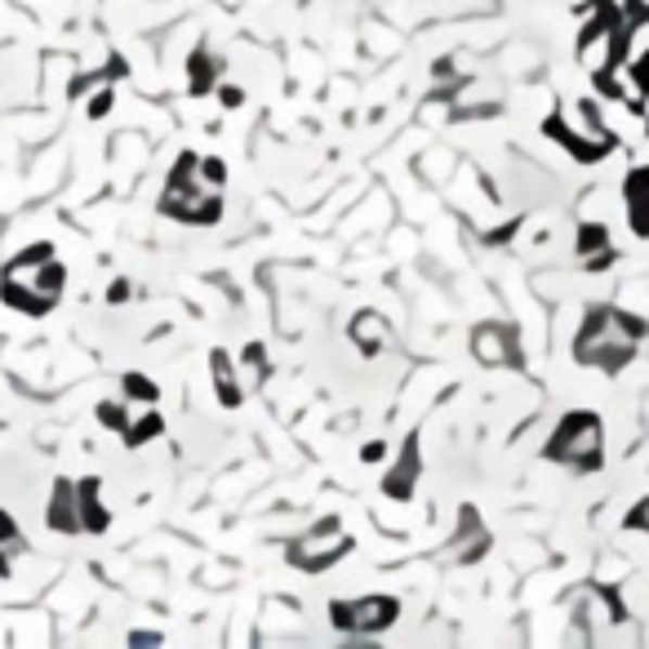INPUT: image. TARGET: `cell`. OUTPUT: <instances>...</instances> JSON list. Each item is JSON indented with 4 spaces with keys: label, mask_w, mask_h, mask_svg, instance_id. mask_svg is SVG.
Returning a JSON list of instances; mask_svg holds the SVG:
<instances>
[{
    "label": "cell",
    "mask_w": 649,
    "mask_h": 649,
    "mask_svg": "<svg viewBox=\"0 0 649 649\" xmlns=\"http://www.w3.org/2000/svg\"><path fill=\"white\" fill-rule=\"evenodd\" d=\"M54 254H59L54 241H40V245H27L18 258H10L5 271H0V303L23 316L54 311V303L67 285V271Z\"/></svg>",
    "instance_id": "obj_1"
},
{
    "label": "cell",
    "mask_w": 649,
    "mask_h": 649,
    "mask_svg": "<svg viewBox=\"0 0 649 649\" xmlns=\"http://www.w3.org/2000/svg\"><path fill=\"white\" fill-rule=\"evenodd\" d=\"M649 334V324L640 316H627L619 307H591L583 330L574 339V356L591 369H606V374H619V369L636 356L640 339Z\"/></svg>",
    "instance_id": "obj_2"
},
{
    "label": "cell",
    "mask_w": 649,
    "mask_h": 649,
    "mask_svg": "<svg viewBox=\"0 0 649 649\" xmlns=\"http://www.w3.org/2000/svg\"><path fill=\"white\" fill-rule=\"evenodd\" d=\"M543 458L565 462V468H574V472H596L600 458H606V428H600L596 413L574 409L556 423L551 441L543 445Z\"/></svg>",
    "instance_id": "obj_3"
},
{
    "label": "cell",
    "mask_w": 649,
    "mask_h": 649,
    "mask_svg": "<svg viewBox=\"0 0 649 649\" xmlns=\"http://www.w3.org/2000/svg\"><path fill=\"white\" fill-rule=\"evenodd\" d=\"M400 619V600L396 596H365V600H334L330 606V623L339 632H383Z\"/></svg>",
    "instance_id": "obj_4"
},
{
    "label": "cell",
    "mask_w": 649,
    "mask_h": 649,
    "mask_svg": "<svg viewBox=\"0 0 649 649\" xmlns=\"http://www.w3.org/2000/svg\"><path fill=\"white\" fill-rule=\"evenodd\" d=\"M347 551H352V538L339 534V517H324L311 534H303L298 543H290V561L298 570H307V574H320L324 565H334L339 556H347Z\"/></svg>",
    "instance_id": "obj_5"
},
{
    "label": "cell",
    "mask_w": 649,
    "mask_h": 649,
    "mask_svg": "<svg viewBox=\"0 0 649 649\" xmlns=\"http://www.w3.org/2000/svg\"><path fill=\"white\" fill-rule=\"evenodd\" d=\"M161 214L165 218H178V222H192V227H209L222 218V192H209V188H165L161 196Z\"/></svg>",
    "instance_id": "obj_6"
},
{
    "label": "cell",
    "mask_w": 649,
    "mask_h": 649,
    "mask_svg": "<svg viewBox=\"0 0 649 649\" xmlns=\"http://www.w3.org/2000/svg\"><path fill=\"white\" fill-rule=\"evenodd\" d=\"M543 133L547 138H556L570 156H578V161H600V156H610V148H614V133H596V138H583V133H574V129H565V120L561 116H551L547 125H543Z\"/></svg>",
    "instance_id": "obj_7"
},
{
    "label": "cell",
    "mask_w": 649,
    "mask_h": 649,
    "mask_svg": "<svg viewBox=\"0 0 649 649\" xmlns=\"http://www.w3.org/2000/svg\"><path fill=\"white\" fill-rule=\"evenodd\" d=\"M472 352H476V360L481 365H517L521 356H517V347H512V330L507 324H481L476 330V339H472Z\"/></svg>",
    "instance_id": "obj_8"
},
{
    "label": "cell",
    "mask_w": 649,
    "mask_h": 649,
    "mask_svg": "<svg viewBox=\"0 0 649 649\" xmlns=\"http://www.w3.org/2000/svg\"><path fill=\"white\" fill-rule=\"evenodd\" d=\"M623 196H627V218H632V231L645 241L649 237V169H632L627 182H623Z\"/></svg>",
    "instance_id": "obj_9"
},
{
    "label": "cell",
    "mask_w": 649,
    "mask_h": 649,
    "mask_svg": "<svg viewBox=\"0 0 649 649\" xmlns=\"http://www.w3.org/2000/svg\"><path fill=\"white\" fill-rule=\"evenodd\" d=\"M413 481H419V445H413V441H405V449H400V462H396V468L383 476V494L405 502V498L413 494Z\"/></svg>",
    "instance_id": "obj_10"
},
{
    "label": "cell",
    "mask_w": 649,
    "mask_h": 649,
    "mask_svg": "<svg viewBox=\"0 0 649 649\" xmlns=\"http://www.w3.org/2000/svg\"><path fill=\"white\" fill-rule=\"evenodd\" d=\"M76 507H80V530L103 534V530L112 525V512L99 502V481H94V476H85V481L76 485Z\"/></svg>",
    "instance_id": "obj_11"
},
{
    "label": "cell",
    "mask_w": 649,
    "mask_h": 649,
    "mask_svg": "<svg viewBox=\"0 0 649 649\" xmlns=\"http://www.w3.org/2000/svg\"><path fill=\"white\" fill-rule=\"evenodd\" d=\"M50 530H59V534H76V530H80V507H76V485H72V481H59V485H54Z\"/></svg>",
    "instance_id": "obj_12"
},
{
    "label": "cell",
    "mask_w": 649,
    "mask_h": 649,
    "mask_svg": "<svg viewBox=\"0 0 649 649\" xmlns=\"http://www.w3.org/2000/svg\"><path fill=\"white\" fill-rule=\"evenodd\" d=\"M209 374H214V392L227 409L241 405V383H237V365H231L227 352H209Z\"/></svg>",
    "instance_id": "obj_13"
},
{
    "label": "cell",
    "mask_w": 649,
    "mask_h": 649,
    "mask_svg": "<svg viewBox=\"0 0 649 649\" xmlns=\"http://www.w3.org/2000/svg\"><path fill=\"white\" fill-rule=\"evenodd\" d=\"M352 343H356L365 356H379L383 343H387V320L374 316V311H360V316L352 320Z\"/></svg>",
    "instance_id": "obj_14"
},
{
    "label": "cell",
    "mask_w": 649,
    "mask_h": 649,
    "mask_svg": "<svg viewBox=\"0 0 649 649\" xmlns=\"http://www.w3.org/2000/svg\"><path fill=\"white\" fill-rule=\"evenodd\" d=\"M161 432H165V419L156 413V405H148V413H143V419H133V423L125 428V436H120V441H125L129 449H143V445H148V441H156Z\"/></svg>",
    "instance_id": "obj_15"
},
{
    "label": "cell",
    "mask_w": 649,
    "mask_h": 649,
    "mask_svg": "<svg viewBox=\"0 0 649 649\" xmlns=\"http://www.w3.org/2000/svg\"><path fill=\"white\" fill-rule=\"evenodd\" d=\"M188 72H192V94H196V99H201V94H209L214 80H218V67H214V59H209L205 50H196V54H192Z\"/></svg>",
    "instance_id": "obj_16"
},
{
    "label": "cell",
    "mask_w": 649,
    "mask_h": 649,
    "mask_svg": "<svg viewBox=\"0 0 649 649\" xmlns=\"http://www.w3.org/2000/svg\"><path fill=\"white\" fill-rule=\"evenodd\" d=\"M120 392H125L129 400H138V405H156V400H161V387H156L152 379H143V374H125Z\"/></svg>",
    "instance_id": "obj_17"
},
{
    "label": "cell",
    "mask_w": 649,
    "mask_h": 649,
    "mask_svg": "<svg viewBox=\"0 0 649 649\" xmlns=\"http://www.w3.org/2000/svg\"><path fill=\"white\" fill-rule=\"evenodd\" d=\"M600 250H610V231L600 227V222H583V231H578V254L591 258V254H600Z\"/></svg>",
    "instance_id": "obj_18"
},
{
    "label": "cell",
    "mask_w": 649,
    "mask_h": 649,
    "mask_svg": "<svg viewBox=\"0 0 649 649\" xmlns=\"http://www.w3.org/2000/svg\"><path fill=\"white\" fill-rule=\"evenodd\" d=\"M99 423L112 428L116 436H125V428H129V409H125V400H99Z\"/></svg>",
    "instance_id": "obj_19"
},
{
    "label": "cell",
    "mask_w": 649,
    "mask_h": 649,
    "mask_svg": "<svg viewBox=\"0 0 649 649\" xmlns=\"http://www.w3.org/2000/svg\"><path fill=\"white\" fill-rule=\"evenodd\" d=\"M201 182L209 192H222V182H227V165L218 156H201Z\"/></svg>",
    "instance_id": "obj_20"
},
{
    "label": "cell",
    "mask_w": 649,
    "mask_h": 649,
    "mask_svg": "<svg viewBox=\"0 0 649 649\" xmlns=\"http://www.w3.org/2000/svg\"><path fill=\"white\" fill-rule=\"evenodd\" d=\"M241 360H245V369L254 374V383H267V347H263V343H250V347L241 352Z\"/></svg>",
    "instance_id": "obj_21"
},
{
    "label": "cell",
    "mask_w": 649,
    "mask_h": 649,
    "mask_svg": "<svg viewBox=\"0 0 649 649\" xmlns=\"http://www.w3.org/2000/svg\"><path fill=\"white\" fill-rule=\"evenodd\" d=\"M0 547H23V534H18V525L5 507H0Z\"/></svg>",
    "instance_id": "obj_22"
},
{
    "label": "cell",
    "mask_w": 649,
    "mask_h": 649,
    "mask_svg": "<svg viewBox=\"0 0 649 649\" xmlns=\"http://www.w3.org/2000/svg\"><path fill=\"white\" fill-rule=\"evenodd\" d=\"M623 530H645V534H649V498H640L632 512L623 517Z\"/></svg>",
    "instance_id": "obj_23"
},
{
    "label": "cell",
    "mask_w": 649,
    "mask_h": 649,
    "mask_svg": "<svg viewBox=\"0 0 649 649\" xmlns=\"http://www.w3.org/2000/svg\"><path fill=\"white\" fill-rule=\"evenodd\" d=\"M112 107H116V89H112V85H103V94H99L94 103H89V120H103Z\"/></svg>",
    "instance_id": "obj_24"
},
{
    "label": "cell",
    "mask_w": 649,
    "mask_h": 649,
    "mask_svg": "<svg viewBox=\"0 0 649 649\" xmlns=\"http://www.w3.org/2000/svg\"><path fill=\"white\" fill-rule=\"evenodd\" d=\"M360 458H365V462H379V458H383V441H369V445L360 449Z\"/></svg>",
    "instance_id": "obj_25"
},
{
    "label": "cell",
    "mask_w": 649,
    "mask_h": 649,
    "mask_svg": "<svg viewBox=\"0 0 649 649\" xmlns=\"http://www.w3.org/2000/svg\"><path fill=\"white\" fill-rule=\"evenodd\" d=\"M107 298H112V303H125V298H129V281H116V285H107Z\"/></svg>",
    "instance_id": "obj_26"
},
{
    "label": "cell",
    "mask_w": 649,
    "mask_h": 649,
    "mask_svg": "<svg viewBox=\"0 0 649 649\" xmlns=\"http://www.w3.org/2000/svg\"><path fill=\"white\" fill-rule=\"evenodd\" d=\"M222 103H227V107H237V103H241V89H231V85H227V89H222Z\"/></svg>",
    "instance_id": "obj_27"
},
{
    "label": "cell",
    "mask_w": 649,
    "mask_h": 649,
    "mask_svg": "<svg viewBox=\"0 0 649 649\" xmlns=\"http://www.w3.org/2000/svg\"><path fill=\"white\" fill-rule=\"evenodd\" d=\"M0 578H10V556H5V547H0Z\"/></svg>",
    "instance_id": "obj_28"
}]
</instances>
